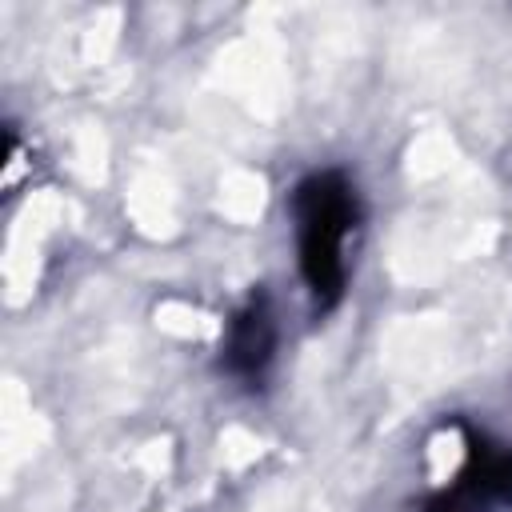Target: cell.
<instances>
[{
    "label": "cell",
    "instance_id": "obj_1",
    "mask_svg": "<svg viewBox=\"0 0 512 512\" xmlns=\"http://www.w3.org/2000/svg\"><path fill=\"white\" fill-rule=\"evenodd\" d=\"M292 220H296V260L300 276L320 312L336 308L348 284L344 240L360 224V192L336 172H312L292 188Z\"/></svg>",
    "mask_w": 512,
    "mask_h": 512
},
{
    "label": "cell",
    "instance_id": "obj_2",
    "mask_svg": "<svg viewBox=\"0 0 512 512\" xmlns=\"http://www.w3.org/2000/svg\"><path fill=\"white\" fill-rule=\"evenodd\" d=\"M464 468L460 476L432 492L424 512H496L512 508V444H496L484 432H464Z\"/></svg>",
    "mask_w": 512,
    "mask_h": 512
},
{
    "label": "cell",
    "instance_id": "obj_3",
    "mask_svg": "<svg viewBox=\"0 0 512 512\" xmlns=\"http://www.w3.org/2000/svg\"><path fill=\"white\" fill-rule=\"evenodd\" d=\"M276 356V316L264 292H252L228 320L220 364L236 380H260Z\"/></svg>",
    "mask_w": 512,
    "mask_h": 512
}]
</instances>
